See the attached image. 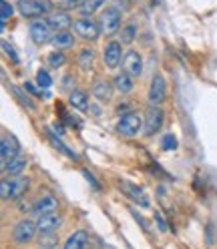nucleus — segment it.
<instances>
[{
    "mask_svg": "<svg viewBox=\"0 0 217 249\" xmlns=\"http://www.w3.org/2000/svg\"><path fill=\"white\" fill-rule=\"evenodd\" d=\"M58 209V199L53 195V193H46V195H40L35 205H33V211L35 215H44V213H51V211H56Z\"/></svg>",
    "mask_w": 217,
    "mask_h": 249,
    "instance_id": "nucleus-15",
    "label": "nucleus"
},
{
    "mask_svg": "<svg viewBox=\"0 0 217 249\" xmlns=\"http://www.w3.org/2000/svg\"><path fill=\"white\" fill-rule=\"evenodd\" d=\"M26 165H28V159L24 157V155H17V157H12L6 165H2V171L8 175H12V177H18V175H22Z\"/></svg>",
    "mask_w": 217,
    "mask_h": 249,
    "instance_id": "nucleus-18",
    "label": "nucleus"
},
{
    "mask_svg": "<svg viewBox=\"0 0 217 249\" xmlns=\"http://www.w3.org/2000/svg\"><path fill=\"white\" fill-rule=\"evenodd\" d=\"M76 62H79V67H81L83 71H90L92 62H95V53L89 51V49H83V51L79 53V56H76Z\"/></svg>",
    "mask_w": 217,
    "mask_h": 249,
    "instance_id": "nucleus-24",
    "label": "nucleus"
},
{
    "mask_svg": "<svg viewBox=\"0 0 217 249\" xmlns=\"http://www.w3.org/2000/svg\"><path fill=\"white\" fill-rule=\"evenodd\" d=\"M38 233V225L33 219H20L12 229V239L18 245H26L35 239V235Z\"/></svg>",
    "mask_w": 217,
    "mask_h": 249,
    "instance_id": "nucleus-6",
    "label": "nucleus"
},
{
    "mask_svg": "<svg viewBox=\"0 0 217 249\" xmlns=\"http://www.w3.org/2000/svg\"><path fill=\"white\" fill-rule=\"evenodd\" d=\"M107 2V0H85L83 6H81V14L83 17H92L103 4Z\"/></svg>",
    "mask_w": 217,
    "mask_h": 249,
    "instance_id": "nucleus-25",
    "label": "nucleus"
},
{
    "mask_svg": "<svg viewBox=\"0 0 217 249\" xmlns=\"http://www.w3.org/2000/svg\"><path fill=\"white\" fill-rule=\"evenodd\" d=\"M58 137H60V135H58ZM58 137H56V135H54L53 131L49 133V139H51V143H53V145H54V147H56L58 151H63V153L67 155V157H71V159H76V157H79V155H76V153H72V151H71V147H67V145H65L63 141H60Z\"/></svg>",
    "mask_w": 217,
    "mask_h": 249,
    "instance_id": "nucleus-27",
    "label": "nucleus"
},
{
    "mask_svg": "<svg viewBox=\"0 0 217 249\" xmlns=\"http://www.w3.org/2000/svg\"><path fill=\"white\" fill-rule=\"evenodd\" d=\"M28 35L33 38L35 44H44L51 42L53 38V26L49 22V18H35L28 26Z\"/></svg>",
    "mask_w": 217,
    "mask_h": 249,
    "instance_id": "nucleus-7",
    "label": "nucleus"
},
{
    "mask_svg": "<svg viewBox=\"0 0 217 249\" xmlns=\"http://www.w3.org/2000/svg\"><path fill=\"white\" fill-rule=\"evenodd\" d=\"M67 2H71V4H79V2H83V0H67Z\"/></svg>",
    "mask_w": 217,
    "mask_h": 249,
    "instance_id": "nucleus-37",
    "label": "nucleus"
},
{
    "mask_svg": "<svg viewBox=\"0 0 217 249\" xmlns=\"http://www.w3.org/2000/svg\"><path fill=\"white\" fill-rule=\"evenodd\" d=\"M74 33H69V30H58V33L53 35L51 38V44L54 46V49L63 51V49H71V46L74 44Z\"/></svg>",
    "mask_w": 217,
    "mask_h": 249,
    "instance_id": "nucleus-19",
    "label": "nucleus"
},
{
    "mask_svg": "<svg viewBox=\"0 0 217 249\" xmlns=\"http://www.w3.org/2000/svg\"><path fill=\"white\" fill-rule=\"evenodd\" d=\"M143 124H145V117H141L135 111H127L121 115V119L117 123V131L123 137H137L143 131Z\"/></svg>",
    "mask_w": 217,
    "mask_h": 249,
    "instance_id": "nucleus-2",
    "label": "nucleus"
},
{
    "mask_svg": "<svg viewBox=\"0 0 217 249\" xmlns=\"http://www.w3.org/2000/svg\"><path fill=\"white\" fill-rule=\"evenodd\" d=\"M28 185H30V181L28 179H22V177L10 181V201L22 199V195L28 191Z\"/></svg>",
    "mask_w": 217,
    "mask_h": 249,
    "instance_id": "nucleus-22",
    "label": "nucleus"
},
{
    "mask_svg": "<svg viewBox=\"0 0 217 249\" xmlns=\"http://www.w3.org/2000/svg\"><path fill=\"white\" fill-rule=\"evenodd\" d=\"M69 105H71L72 108H76V111L87 113V111H89V97H87V92H83V90H72L71 97H69Z\"/></svg>",
    "mask_w": 217,
    "mask_h": 249,
    "instance_id": "nucleus-21",
    "label": "nucleus"
},
{
    "mask_svg": "<svg viewBox=\"0 0 217 249\" xmlns=\"http://www.w3.org/2000/svg\"><path fill=\"white\" fill-rule=\"evenodd\" d=\"M99 22H101V30H103V35H105V36H113L115 33H119V30H121V24H123V14H121V10H119V8L111 6V8L103 10Z\"/></svg>",
    "mask_w": 217,
    "mask_h": 249,
    "instance_id": "nucleus-4",
    "label": "nucleus"
},
{
    "mask_svg": "<svg viewBox=\"0 0 217 249\" xmlns=\"http://www.w3.org/2000/svg\"><path fill=\"white\" fill-rule=\"evenodd\" d=\"M2 51L6 53V56L8 58H12V62H18V56H17V53H14V49L6 42V40H2Z\"/></svg>",
    "mask_w": 217,
    "mask_h": 249,
    "instance_id": "nucleus-33",
    "label": "nucleus"
},
{
    "mask_svg": "<svg viewBox=\"0 0 217 249\" xmlns=\"http://www.w3.org/2000/svg\"><path fill=\"white\" fill-rule=\"evenodd\" d=\"M119 189L125 193L131 201H135L137 205H141V207H149L151 205V201H149V197H147V193L139 187L137 183H131V181H125V179H121L119 181Z\"/></svg>",
    "mask_w": 217,
    "mask_h": 249,
    "instance_id": "nucleus-8",
    "label": "nucleus"
},
{
    "mask_svg": "<svg viewBox=\"0 0 217 249\" xmlns=\"http://www.w3.org/2000/svg\"><path fill=\"white\" fill-rule=\"evenodd\" d=\"M0 12H2V14H0V20L6 22L12 17V14H14V6L8 2V0H2V2H0Z\"/></svg>",
    "mask_w": 217,
    "mask_h": 249,
    "instance_id": "nucleus-31",
    "label": "nucleus"
},
{
    "mask_svg": "<svg viewBox=\"0 0 217 249\" xmlns=\"http://www.w3.org/2000/svg\"><path fill=\"white\" fill-rule=\"evenodd\" d=\"M123 71L129 72L131 76H141L143 74V56L137 51H129L123 56Z\"/></svg>",
    "mask_w": 217,
    "mask_h": 249,
    "instance_id": "nucleus-13",
    "label": "nucleus"
},
{
    "mask_svg": "<svg viewBox=\"0 0 217 249\" xmlns=\"http://www.w3.org/2000/svg\"><path fill=\"white\" fill-rule=\"evenodd\" d=\"M167 99V81L163 79V74H153L151 87H149V103L151 105H163Z\"/></svg>",
    "mask_w": 217,
    "mask_h": 249,
    "instance_id": "nucleus-9",
    "label": "nucleus"
},
{
    "mask_svg": "<svg viewBox=\"0 0 217 249\" xmlns=\"http://www.w3.org/2000/svg\"><path fill=\"white\" fill-rule=\"evenodd\" d=\"M123 56H125V54H123V46L117 40H111L105 46V51H103V60H105L107 69H117L123 62Z\"/></svg>",
    "mask_w": 217,
    "mask_h": 249,
    "instance_id": "nucleus-11",
    "label": "nucleus"
},
{
    "mask_svg": "<svg viewBox=\"0 0 217 249\" xmlns=\"http://www.w3.org/2000/svg\"><path fill=\"white\" fill-rule=\"evenodd\" d=\"M63 219L56 211H51V213H44V215H38L36 217V225H38V233L40 235H53V233L60 227Z\"/></svg>",
    "mask_w": 217,
    "mask_h": 249,
    "instance_id": "nucleus-10",
    "label": "nucleus"
},
{
    "mask_svg": "<svg viewBox=\"0 0 217 249\" xmlns=\"http://www.w3.org/2000/svg\"><path fill=\"white\" fill-rule=\"evenodd\" d=\"M89 245V233L85 229L74 231L72 235L65 241V249H85Z\"/></svg>",
    "mask_w": 217,
    "mask_h": 249,
    "instance_id": "nucleus-20",
    "label": "nucleus"
},
{
    "mask_svg": "<svg viewBox=\"0 0 217 249\" xmlns=\"http://www.w3.org/2000/svg\"><path fill=\"white\" fill-rule=\"evenodd\" d=\"M36 83H38V87L44 89V90L51 89V87H53V79H51L49 71H42V69H40V71L36 72Z\"/></svg>",
    "mask_w": 217,
    "mask_h": 249,
    "instance_id": "nucleus-30",
    "label": "nucleus"
},
{
    "mask_svg": "<svg viewBox=\"0 0 217 249\" xmlns=\"http://www.w3.org/2000/svg\"><path fill=\"white\" fill-rule=\"evenodd\" d=\"M49 22H51V26H53L54 33H58V30H67L69 26H72L71 14L65 12V10H54V12H51Z\"/></svg>",
    "mask_w": 217,
    "mask_h": 249,
    "instance_id": "nucleus-16",
    "label": "nucleus"
},
{
    "mask_svg": "<svg viewBox=\"0 0 217 249\" xmlns=\"http://www.w3.org/2000/svg\"><path fill=\"white\" fill-rule=\"evenodd\" d=\"M72 33L79 36L81 40H87V42H92L97 40L103 30H101V22L99 20H92V17H83V18H76L72 20Z\"/></svg>",
    "mask_w": 217,
    "mask_h": 249,
    "instance_id": "nucleus-1",
    "label": "nucleus"
},
{
    "mask_svg": "<svg viewBox=\"0 0 217 249\" xmlns=\"http://www.w3.org/2000/svg\"><path fill=\"white\" fill-rule=\"evenodd\" d=\"M67 65V54L63 53V51H54V53H51L49 54V67L51 69H63Z\"/></svg>",
    "mask_w": 217,
    "mask_h": 249,
    "instance_id": "nucleus-26",
    "label": "nucleus"
},
{
    "mask_svg": "<svg viewBox=\"0 0 217 249\" xmlns=\"http://www.w3.org/2000/svg\"><path fill=\"white\" fill-rule=\"evenodd\" d=\"M155 2H157V0H155Z\"/></svg>",
    "mask_w": 217,
    "mask_h": 249,
    "instance_id": "nucleus-38",
    "label": "nucleus"
},
{
    "mask_svg": "<svg viewBox=\"0 0 217 249\" xmlns=\"http://www.w3.org/2000/svg\"><path fill=\"white\" fill-rule=\"evenodd\" d=\"M177 147H179V143H177V137L173 133L163 135V141H161V149L163 151H175Z\"/></svg>",
    "mask_w": 217,
    "mask_h": 249,
    "instance_id": "nucleus-29",
    "label": "nucleus"
},
{
    "mask_svg": "<svg viewBox=\"0 0 217 249\" xmlns=\"http://www.w3.org/2000/svg\"><path fill=\"white\" fill-rule=\"evenodd\" d=\"M8 89H10L12 92H14V97H17V101H18V103H20L22 107L30 108V111H35V108H36V105L33 103V99H30V97L26 95L28 90H24V92H22V90H20V89H18L17 85H8Z\"/></svg>",
    "mask_w": 217,
    "mask_h": 249,
    "instance_id": "nucleus-23",
    "label": "nucleus"
},
{
    "mask_svg": "<svg viewBox=\"0 0 217 249\" xmlns=\"http://www.w3.org/2000/svg\"><path fill=\"white\" fill-rule=\"evenodd\" d=\"M133 79L135 76H131L129 72H119L115 79H113V85H115V90L117 92H121V95H129V92H133V89H135V83H133Z\"/></svg>",
    "mask_w": 217,
    "mask_h": 249,
    "instance_id": "nucleus-17",
    "label": "nucleus"
},
{
    "mask_svg": "<svg viewBox=\"0 0 217 249\" xmlns=\"http://www.w3.org/2000/svg\"><path fill=\"white\" fill-rule=\"evenodd\" d=\"M163 123H165V113L161 111V107L159 105H149L147 113H145V124H143L145 137H153L155 133H159Z\"/></svg>",
    "mask_w": 217,
    "mask_h": 249,
    "instance_id": "nucleus-5",
    "label": "nucleus"
},
{
    "mask_svg": "<svg viewBox=\"0 0 217 249\" xmlns=\"http://www.w3.org/2000/svg\"><path fill=\"white\" fill-rule=\"evenodd\" d=\"M113 90H115V85L111 81H107V79H95V83L90 85V92H92V97H95L97 101H111L113 97Z\"/></svg>",
    "mask_w": 217,
    "mask_h": 249,
    "instance_id": "nucleus-14",
    "label": "nucleus"
},
{
    "mask_svg": "<svg viewBox=\"0 0 217 249\" xmlns=\"http://www.w3.org/2000/svg\"><path fill=\"white\" fill-rule=\"evenodd\" d=\"M0 195H2V201H10V181H2L0 183Z\"/></svg>",
    "mask_w": 217,
    "mask_h": 249,
    "instance_id": "nucleus-32",
    "label": "nucleus"
},
{
    "mask_svg": "<svg viewBox=\"0 0 217 249\" xmlns=\"http://www.w3.org/2000/svg\"><path fill=\"white\" fill-rule=\"evenodd\" d=\"M20 155V143L14 135H4L0 141V157H2V165H6L12 157Z\"/></svg>",
    "mask_w": 217,
    "mask_h": 249,
    "instance_id": "nucleus-12",
    "label": "nucleus"
},
{
    "mask_svg": "<svg viewBox=\"0 0 217 249\" xmlns=\"http://www.w3.org/2000/svg\"><path fill=\"white\" fill-rule=\"evenodd\" d=\"M137 38V26L135 24H127L121 28V42L123 44H131Z\"/></svg>",
    "mask_w": 217,
    "mask_h": 249,
    "instance_id": "nucleus-28",
    "label": "nucleus"
},
{
    "mask_svg": "<svg viewBox=\"0 0 217 249\" xmlns=\"http://www.w3.org/2000/svg\"><path fill=\"white\" fill-rule=\"evenodd\" d=\"M155 221H157V225H159V231H163V233H167L169 231V225H167V221L163 219V215L157 211L155 213Z\"/></svg>",
    "mask_w": 217,
    "mask_h": 249,
    "instance_id": "nucleus-35",
    "label": "nucleus"
},
{
    "mask_svg": "<svg viewBox=\"0 0 217 249\" xmlns=\"http://www.w3.org/2000/svg\"><path fill=\"white\" fill-rule=\"evenodd\" d=\"M83 175H85V177H87V179H89V183H90V185H92V187H95V189H97V191H99V189H101V185H99V183H97V179H95V177H92V175H90V173H89V171H83Z\"/></svg>",
    "mask_w": 217,
    "mask_h": 249,
    "instance_id": "nucleus-36",
    "label": "nucleus"
},
{
    "mask_svg": "<svg viewBox=\"0 0 217 249\" xmlns=\"http://www.w3.org/2000/svg\"><path fill=\"white\" fill-rule=\"evenodd\" d=\"M22 87H24V90H28L33 97H42V89H40V90L36 89V87H38V83H36V85H33V83H24Z\"/></svg>",
    "mask_w": 217,
    "mask_h": 249,
    "instance_id": "nucleus-34",
    "label": "nucleus"
},
{
    "mask_svg": "<svg viewBox=\"0 0 217 249\" xmlns=\"http://www.w3.org/2000/svg\"><path fill=\"white\" fill-rule=\"evenodd\" d=\"M17 8L24 18L35 20V18H42L46 12H51L53 4L49 2V0H18Z\"/></svg>",
    "mask_w": 217,
    "mask_h": 249,
    "instance_id": "nucleus-3",
    "label": "nucleus"
}]
</instances>
